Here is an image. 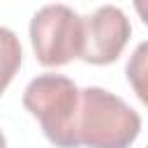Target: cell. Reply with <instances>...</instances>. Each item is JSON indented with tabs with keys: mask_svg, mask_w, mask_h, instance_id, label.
Listing matches in <instances>:
<instances>
[{
	"mask_svg": "<svg viewBox=\"0 0 148 148\" xmlns=\"http://www.w3.org/2000/svg\"><path fill=\"white\" fill-rule=\"evenodd\" d=\"M83 16L62 2L44 5L30 18V44L42 67H62L83 56Z\"/></svg>",
	"mask_w": 148,
	"mask_h": 148,
	"instance_id": "3",
	"label": "cell"
},
{
	"mask_svg": "<svg viewBox=\"0 0 148 148\" xmlns=\"http://www.w3.org/2000/svg\"><path fill=\"white\" fill-rule=\"evenodd\" d=\"M83 32H86V42H83L81 60L102 67L120 58V53L125 51L132 37V25L120 7L102 5L92 14L83 16Z\"/></svg>",
	"mask_w": 148,
	"mask_h": 148,
	"instance_id": "4",
	"label": "cell"
},
{
	"mask_svg": "<svg viewBox=\"0 0 148 148\" xmlns=\"http://www.w3.org/2000/svg\"><path fill=\"white\" fill-rule=\"evenodd\" d=\"M146 148H148V146H146Z\"/></svg>",
	"mask_w": 148,
	"mask_h": 148,
	"instance_id": "9",
	"label": "cell"
},
{
	"mask_svg": "<svg viewBox=\"0 0 148 148\" xmlns=\"http://www.w3.org/2000/svg\"><path fill=\"white\" fill-rule=\"evenodd\" d=\"M25 111L37 118L42 134L56 148H79L76 143V113L81 90L69 76L39 74L35 76L21 97Z\"/></svg>",
	"mask_w": 148,
	"mask_h": 148,
	"instance_id": "2",
	"label": "cell"
},
{
	"mask_svg": "<svg viewBox=\"0 0 148 148\" xmlns=\"http://www.w3.org/2000/svg\"><path fill=\"white\" fill-rule=\"evenodd\" d=\"M125 76H127V83L132 86L134 95L148 109V39L136 44V49L132 51L127 67H125Z\"/></svg>",
	"mask_w": 148,
	"mask_h": 148,
	"instance_id": "6",
	"label": "cell"
},
{
	"mask_svg": "<svg viewBox=\"0 0 148 148\" xmlns=\"http://www.w3.org/2000/svg\"><path fill=\"white\" fill-rule=\"evenodd\" d=\"M141 134V116L118 95L99 86L81 90L76 113L79 148H130Z\"/></svg>",
	"mask_w": 148,
	"mask_h": 148,
	"instance_id": "1",
	"label": "cell"
},
{
	"mask_svg": "<svg viewBox=\"0 0 148 148\" xmlns=\"http://www.w3.org/2000/svg\"><path fill=\"white\" fill-rule=\"evenodd\" d=\"M21 62H23V49L16 32L0 25V95L14 81Z\"/></svg>",
	"mask_w": 148,
	"mask_h": 148,
	"instance_id": "5",
	"label": "cell"
},
{
	"mask_svg": "<svg viewBox=\"0 0 148 148\" xmlns=\"http://www.w3.org/2000/svg\"><path fill=\"white\" fill-rule=\"evenodd\" d=\"M0 148H7V139H5V134H2V130H0Z\"/></svg>",
	"mask_w": 148,
	"mask_h": 148,
	"instance_id": "8",
	"label": "cell"
},
{
	"mask_svg": "<svg viewBox=\"0 0 148 148\" xmlns=\"http://www.w3.org/2000/svg\"><path fill=\"white\" fill-rule=\"evenodd\" d=\"M132 5H134L136 16L143 21V25H148V0H132Z\"/></svg>",
	"mask_w": 148,
	"mask_h": 148,
	"instance_id": "7",
	"label": "cell"
}]
</instances>
